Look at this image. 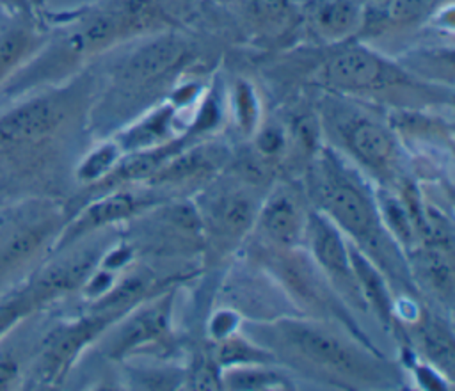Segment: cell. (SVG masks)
<instances>
[{"instance_id": "1", "label": "cell", "mask_w": 455, "mask_h": 391, "mask_svg": "<svg viewBox=\"0 0 455 391\" xmlns=\"http://www.w3.org/2000/svg\"><path fill=\"white\" fill-rule=\"evenodd\" d=\"M162 21V11L156 0H108L80 12L64 23L5 80L2 91L16 98L62 84L75 76L89 59L112 48L114 44L156 28Z\"/></svg>"}, {"instance_id": "2", "label": "cell", "mask_w": 455, "mask_h": 391, "mask_svg": "<svg viewBox=\"0 0 455 391\" xmlns=\"http://www.w3.org/2000/svg\"><path fill=\"white\" fill-rule=\"evenodd\" d=\"M309 194L350 242L391 281L409 286V268L398 243L386 229L377 197L364 178L334 148H320L309 162ZM412 277V275H411Z\"/></svg>"}, {"instance_id": "3", "label": "cell", "mask_w": 455, "mask_h": 391, "mask_svg": "<svg viewBox=\"0 0 455 391\" xmlns=\"http://www.w3.org/2000/svg\"><path fill=\"white\" fill-rule=\"evenodd\" d=\"M322 62L318 80L322 85L364 103L423 107L451 103V91L434 85L405 71L379 52L359 43H338Z\"/></svg>"}, {"instance_id": "4", "label": "cell", "mask_w": 455, "mask_h": 391, "mask_svg": "<svg viewBox=\"0 0 455 391\" xmlns=\"http://www.w3.org/2000/svg\"><path fill=\"white\" fill-rule=\"evenodd\" d=\"M254 339L263 345H275V350L299 359L315 370L327 371L354 384L387 386L391 375L384 361L368 347L347 339L327 327L322 318L277 316L270 323L258 325Z\"/></svg>"}, {"instance_id": "5", "label": "cell", "mask_w": 455, "mask_h": 391, "mask_svg": "<svg viewBox=\"0 0 455 391\" xmlns=\"http://www.w3.org/2000/svg\"><path fill=\"white\" fill-rule=\"evenodd\" d=\"M89 84L71 76L66 84L48 85L25 96L0 114V160H34L52 148L84 116Z\"/></svg>"}, {"instance_id": "6", "label": "cell", "mask_w": 455, "mask_h": 391, "mask_svg": "<svg viewBox=\"0 0 455 391\" xmlns=\"http://www.w3.org/2000/svg\"><path fill=\"white\" fill-rule=\"evenodd\" d=\"M322 124L338 148L382 185L400 183V153L395 132L373 116L364 101L331 92L322 101Z\"/></svg>"}, {"instance_id": "7", "label": "cell", "mask_w": 455, "mask_h": 391, "mask_svg": "<svg viewBox=\"0 0 455 391\" xmlns=\"http://www.w3.org/2000/svg\"><path fill=\"white\" fill-rule=\"evenodd\" d=\"M188 59L190 46L178 34L148 37L116 66L108 94L119 100L151 98L181 71Z\"/></svg>"}, {"instance_id": "8", "label": "cell", "mask_w": 455, "mask_h": 391, "mask_svg": "<svg viewBox=\"0 0 455 391\" xmlns=\"http://www.w3.org/2000/svg\"><path fill=\"white\" fill-rule=\"evenodd\" d=\"M299 247H275L265 242L259 251L261 265L283 284V288L302 306L309 307L311 313H318L323 316H334L336 320H343V325L357 332V325L348 316L341 300L334 297L332 286L311 259V256L297 251ZM363 339H366L361 332H357Z\"/></svg>"}, {"instance_id": "9", "label": "cell", "mask_w": 455, "mask_h": 391, "mask_svg": "<svg viewBox=\"0 0 455 391\" xmlns=\"http://www.w3.org/2000/svg\"><path fill=\"white\" fill-rule=\"evenodd\" d=\"M64 224V210L52 201L21 206L0 229V283L39 259L44 252L50 254Z\"/></svg>"}, {"instance_id": "10", "label": "cell", "mask_w": 455, "mask_h": 391, "mask_svg": "<svg viewBox=\"0 0 455 391\" xmlns=\"http://www.w3.org/2000/svg\"><path fill=\"white\" fill-rule=\"evenodd\" d=\"M116 318L87 311L82 316L60 322L41 339L30 364L28 386L52 387L60 384L84 348L91 345Z\"/></svg>"}, {"instance_id": "11", "label": "cell", "mask_w": 455, "mask_h": 391, "mask_svg": "<svg viewBox=\"0 0 455 391\" xmlns=\"http://www.w3.org/2000/svg\"><path fill=\"white\" fill-rule=\"evenodd\" d=\"M256 185L238 178L228 183H217L197 201V211L203 224V236L220 249L243 240L256 222L259 201L252 188Z\"/></svg>"}, {"instance_id": "12", "label": "cell", "mask_w": 455, "mask_h": 391, "mask_svg": "<svg viewBox=\"0 0 455 391\" xmlns=\"http://www.w3.org/2000/svg\"><path fill=\"white\" fill-rule=\"evenodd\" d=\"M107 245L103 242L89 243L87 247L69 245L59 252H53V259L46 261L36 272L21 283L30 295L37 311L60 297L80 290L87 277L96 270Z\"/></svg>"}, {"instance_id": "13", "label": "cell", "mask_w": 455, "mask_h": 391, "mask_svg": "<svg viewBox=\"0 0 455 391\" xmlns=\"http://www.w3.org/2000/svg\"><path fill=\"white\" fill-rule=\"evenodd\" d=\"M304 243L309 249L311 259L322 270L329 284L343 293V297L354 306L364 309L366 304L354 275L348 242L339 227L316 208L307 213Z\"/></svg>"}, {"instance_id": "14", "label": "cell", "mask_w": 455, "mask_h": 391, "mask_svg": "<svg viewBox=\"0 0 455 391\" xmlns=\"http://www.w3.org/2000/svg\"><path fill=\"white\" fill-rule=\"evenodd\" d=\"M148 206H151V199L148 196L124 190L123 187L89 197L87 203H84L82 208H78V211L66 220L52 245L50 254L78 243L112 224L132 219L137 211Z\"/></svg>"}, {"instance_id": "15", "label": "cell", "mask_w": 455, "mask_h": 391, "mask_svg": "<svg viewBox=\"0 0 455 391\" xmlns=\"http://www.w3.org/2000/svg\"><path fill=\"white\" fill-rule=\"evenodd\" d=\"M309 210L302 194L290 185H277L259 203L254 226L263 242L275 247H299L304 243Z\"/></svg>"}, {"instance_id": "16", "label": "cell", "mask_w": 455, "mask_h": 391, "mask_svg": "<svg viewBox=\"0 0 455 391\" xmlns=\"http://www.w3.org/2000/svg\"><path fill=\"white\" fill-rule=\"evenodd\" d=\"M174 291H165L153 302L137 304V309L119 327L108 343V355L121 359L130 352L160 341L169 332Z\"/></svg>"}, {"instance_id": "17", "label": "cell", "mask_w": 455, "mask_h": 391, "mask_svg": "<svg viewBox=\"0 0 455 391\" xmlns=\"http://www.w3.org/2000/svg\"><path fill=\"white\" fill-rule=\"evenodd\" d=\"M229 160V151L219 142L183 146L171 155L148 180L149 185H178L219 172Z\"/></svg>"}, {"instance_id": "18", "label": "cell", "mask_w": 455, "mask_h": 391, "mask_svg": "<svg viewBox=\"0 0 455 391\" xmlns=\"http://www.w3.org/2000/svg\"><path fill=\"white\" fill-rule=\"evenodd\" d=\"M414 249V247H412ZM425 283L439 300L451 304L453 299V249L423 243L412 251V268L409 270Z\"/></svg>"}, {"instance_id": "19", "label": "cell", "mask_w": 455, "mask_h": 391, "mask_svg": "<svg viewBox=\"0 0 455 391\" xmlns=\"http://www.w3.org/2000/svg\"><path fill=\"white\" fill-rule=\"evenodd\" d=\"M363 12L352 0H320L311 7V28L331 43H343L350 34L361 30Z\"/></svg>"}, {"instance_id": "20", "label": "cell", "mask_w": 455, "mask_h": 391, "mask_svg": "<svg viewBox=\"0 0 455 391\" xmlns=\"http://www.w3.org/2000/svg\"><path fill=\"white\" fill-rule=\"evenodd\" d=\"M155 279L153 274L146 268L130 272L114 284L96 300L91 302L89 311L103 313L112 318H119L128 313L132 307L140 304L153 290Z\"/></svg>"}, {"instance_id": "21", "label": "cell", "mask_w": 455, "mask_h": 391, "mask_svg": "<svg viewBox=\"0 0 455 391\" xmlns=\"http://www.w3.org/2000/svg\"><path fill=\"white\" fill-rule=\"evenodd\" d=\"M172 103L155 108L151 114L139 119L130 130H126V133L117 139L121 151H142L172 140L174 137H169V132H172Z\"/></svg>"}, {"instance_id": "22", "label": "cell", "mask_w": 455, "mask_h": 391, "mask_svg": "<svg viewBox=\"0 0 455 391\" xmlns=\"http://www.w3.org/2000/svg\"><path fill=\"white\" fill-rule=\"evenodd\" d=\"M414 334L425 357L450 377L453 370L451 329L435 316L418 315L414 318Z\"/></svg>"}, {"instance_id": "23", "label": "cell", "mask_w": 455, "mask_h": 391, "mask_svg": "<svg viewBox=\"0 0 455 391\" xmlns=\"http://www.w3.org/2000/svg\"><path fill=\"white\" fill-rule=\"evenodd\" d=\"M43 39L27 20L0 30V85L41 46Z\"/></svg>"}, {"instance_id": "24", "label": "cell", "mask_w": 455, "mask_h": 391, "mask_svg": "<svg viewBox=\"0 0 455 391\" xmlns=\"http://www.w3.org/2000/svg\"><path fill=\"white\" fill-rule=\"evenodd\" d=\"M212 359L219 370H226L243 364H268L275 361V354L267 347L256 345L254 341L233 332L217 341Z\"/></svg>"}, {"instance_id": "25", "label": "cell", "mask_w": 455, "mask_h": 391, "mask_svg": "<svg viewBox=\"0 0 455 391\" xmlns=\"http://www.w3.org/2000/svg\"><path fill=\"white\" fill-rule=\"evenodd\" d=\"M443 0H384L377 11L379 28H411L428 20Z\"/></svg>"}, {"instance_id": "26", "label": "cell", "mask_w": 455, "mask_h": 391, "mask_svg": "<svg viewBox=\"0 0 455 391\" xmlns=\"http://www.w3.org/2000/svg\"><path fill=\"white\" fill-rule=\"evenodd\" d=\"M220 387L228 389H291L293 382L267 364H243L220 370Z\"/></svg>"}, {"instance_id": "27", "label": "cell", "mask_w": 455, "mask_h": 391, "mask_svg": "<svg viewBox=\"0 0 455 391\" xmlns=\"http://www.w3.org/2000/svg\"><path fill=\"white\" fill-rule=\"evenodd\" d=\"M121 148L117 140H105L92 148L76 165L75 178L85 187H92L101 181L121 160Z\"/></svg>"}, {"instance_id": "28", "label": "cell", "mask_w": 455, "mask_h": 391, "mask_svg": "<svg viewBox=\"0 0 455 391\" xmlns=\"http://www.w3.org/2000/svg\"><path fill=\"white\" fill-rule=\"evenodd\" d=\"M231 108L235 121L245 135H252L259 126V103L254 87L247 80H236L231 89Z\"/></svg>"}, {"instance_id": "29", "label": "cell", "mask_w": 455, "mask_h": 391, "mask_svg": "<svg viewBox=\"0 0 455 391\" xmlns=\"http://www.w3.org/2000/svg\"><path fill=\"white\" fill-rule=\"evenodd\" d=\"M247 12L259 27H277L290 16L288 0H245Z\"/></svg>"}, {"instance_id": "30", "label": "cell", "mask_w": 455, "mask_h": 391, "mask_svg": "<svg viewBox=\"0 0 455 391\" xmlns=\"http://www.w3.org/2000/svg\"><path fill=\"white\" fill-rule=\"evenodd\" d=\"M21 384L20 361L11 350L0 348V389H16Z\"/></svg>"}, {"instance_id": "31", "label": "cell", "mask_w": 455, "mask_h": 391, "mask_svg": "<svg viewBox=\"0 0 455 391\" xmlns=\"http://www.w3.org/2000/svg\"><path fill=\"white\" fill-rule=\"evenodd\" d=\"M238 327V315L231 309H220L215 313L210 323V334L215 341L233 334Z\"/></svg>"}, {"instance_id": "32", "label": "cell", "mask_w": 455, "mask_h": 391, "mask_svg": "<svg viewBox=\"0 0 455 391\" xmlns=\"http://www.w3.org/2000/svg\"><path fill=\"white\" fill-rule=\"evenodd\" d=\"M0 4L12 14L18 16H28L32 12L30 0H0Z\"/></svg>"}, {"instance_id": "33", "label": "cell", "mask_w": 455, "mask_h": 391, "mask_svg": "<svg viewBox=\"0 0 455 391\" xmlns=\"http://www.w3.org/2000/svg\"><path fill=\"white\" fill-rule=\"evenodd\" d=\"M30 5H32V9H41V7H44V0H30Z\"/></svg>"}]
</instances>
